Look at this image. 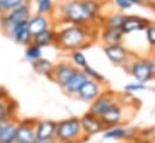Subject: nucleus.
I'll list each match as a JSON object with an SVG mask.
<instances>
[{
  "label": "nucleus",
  "mask_w": 155,
  "mask_h": 143,
  "mask_svg": "<svg viewBox=\"0 0 155 143\" xmlns=\"http://www.w3.org/2000/svg\"><path fill=\"white\" fill-rule=\"evenodd\" d=\"M101 0H59L52 16L54 23L88 25L102 17Z\"/></svg>",
  "instance_id": "nucleus-1"
},
{
  "label": "nucleus",
  "mask_w": 155,
  "mask_h": 143,
  "mask_svg": "<svg viewBox=\"0 0 155 143\" xmlns=\"http://www.w3.org/2000/svg\"><path fill=\"white\" fill-rule=\"evenodd\" d=\"M99 29L101 27L97 24H68L58 29L56 46L62 51H82L96 40V38L99 35Z\"/></svg>",
  "instance_id": "nucleus-2"
},
{
  "label": "nucleus",
  "mask_w": 155,
  "mask_h": 143,
  "mask_svg": "<svg viewBox=\"0 0 155 143\" xmlns=\"http://www.w3.org/2000/svg\"><path fill=\"white\" fill-rule=\"evenodd\" d=\"M75 139L87 141L88 137L85 136L81 126V120L78 116H69L57 121V141L58 143H64Z\"/></svg>",
  "instance_id": "nucleus-3"
},
{
  "label": "nucleus",
  "mask_w": 155,
  "mask_h": 143,
  "mask_svg": "<svg viewBox=\"0 0 155 143\" xmlns=\"http://www.w3.org/2000/svg\"><path fill=\"white\" fill-rule=\"evenodd\" d=\"M31 15H33V11H31L30 2L22 4L21 6L7 12L6 15L0 16V29L6 35L13 25H16L17 23H21V22H27Z\"/></svg>",
  "instance_id": "nucleus-4"
},
{
  "label": "nucleus",
  "mask_w": 155,
  "mask_h": 143,
  "mask_svg": "<svg viewBox=\"0 0 155 143\" xmlns=\"http://www.w3.org/2000/svg\"><path fill=\"white\" fill-rule=\"evenodd\" d=\"M126 73H130L136 81H139L142 84H147L150 80L155 79L150 67L148 64V61L145 57H132L125 65L121 67Z\"/></svg>",
  "instance_id": "nucleus-5"
},
{
  "label": "nucleus",
  "mask_w": 155,
  "mask_h": 143,
  "mask_svg": "<svg viewBox=\"0 0 155 143\" xmlns=\"http://www.w3.org/2000/svg\"><path fill=\"white\" fill-rule=\"evenodd\" d=\"M35 137V143H58L57 121L51 119H36Z\"/></svg>",
  "instance_id": "nucleus-6"
},
{
  "label": "nucleus",
  "mask_w": 155,
  "mask_h": 143,
  "mask_svg": "<svg viewBox=\"0 0 155 143\" xmlns=\"http://www.w3.org/2000/svg\"><path fill=\"white\" fill-rule=\"evenodd\" d=\"M139 131H140V128H138V127L116 125V126H111V127H105V130L102 132V136L104 139L122 141V142L128 143L139 136Z\"/></svg>",
  "instance_id": "nucleus-7"
},
{
  "label": "nucleus",
  "mask_w": 155,
  "mask_h": 143,
  "mask_svg": "<svg viewBox=\"0 0 155 143\" xmlns=\"http://www.w3.org/2000/svg\"><path fill=\"white\" fill-rule=\"evenodd\" d=\"M117 102H119V96L114 91L104 90L92 103H90L88 110L97 116H102Z\"/></svg>",
  "instance_id": "nucleus-8"
},
{
  "label": "nucleus",
  "mask_w": 155,
  "mask_h": 143,
  "mask_svg": "<svg viewBox=\"0 0 155 143\" xmlns=\"http://www.w3.org/2000/svg\"><path fill=\"white\" fill-rule=\"evenodd\" d=\"M103 52L107 56V58L114 65H117V67L125 65L132 57H134V55L127 47H125L122 42L103 46Z\"/></svg>",
  "instance_id": "nucleus-9"
},
{
  "label": "nucleus",
  "mask_w": 155,
  "mask_h": 143,
  "mask_svg": "<svg viewBox=\"0 0 155 143\" xmlns=\"http://www.w3.org/2000/svg\"><path fill=\"white\" fill-rule=\"evenodd\" d=\"M76 69L78 68H75L71 62L61 61L57 64H54L53 70H52V74L50 76V80L53 81L54 84H57L62 88L65 85V82L70 79V76L75 73Z\"/></svg>",
  "instance_id": "nucleus-10"
},
{
  "label": "nucleus",
  "mask_w": 155,
  "mask_h": 143,
  "mask_svg": "<svg viewBox=\"0 0 155 143\" xmlns=\"http://www.w3.org/2000/svg\"><path fill=\"white\" fill-rule=\"evenodd\" d=\"M103 91H104V84L103 82H98V81L88 79L81 86V88L79 90V92L75 97L84 103H92Z\"/></svg>",
  "instance_id": "nucleus-11"
},
{
  "label": "nucleus",
  "mask_w": 155,
  "mask_h": 143,
  "mask_svg": "<svg viewBox=\"0 0 155 143\" xmlns=\"http://www.w3.org/2000/svg\"><path fill=\"white\" fill-rule=\"evenodd\" d=\"M81 126H82V131L85 133L86 137H91L98 133H102L105 130V125L102 121L101 116L94 115L93 113H91L90 110L87 113H85L81 118Z\"/></svg>",
  "instance_id": "nucleus-12"
},
{
  "label": "nucleus",
  "mask_w": 155,
  "mask_h": 143,
  "mask_svg": "<svg viewBox=\"0 0 155 143\" xmlns=\"http://www.w3.org/2000/svg\"><path fill=\"white\" fill-rule=\"evenodd\" d=\"M35 124L36 119L33 118L19 120L15 139H17L19 143H35Z\"/></svg>",
  "instance_id": "nucleus-13"
},
{
  "label": "nucleus",
  "mask_w": 155,
  "mask_h": 143,
  "mask_svg": "<svg viewBox=\"0 0 155 143\" xmlns=\"http://www.w3.org/2000/svg\"><path fill=\"white\" fill-rule=\"evenodd\" d=\"M7 38H10L11 40H13L16 44L22 45V46H28L30 44H33V35L29 32L28 28V21L27 22H21L17 23L16 25H13L8 33L6 34Z\"/></svg>",
  "instance_id": "nucleus-14"
},
{
  "label": "nucleus",
  "mask_w": 155,
  "mask_h": 143,
  "mask_svg": "<svg viewBox=\"0 0 155 143\" xmlns=\"http://www.w3.org/2000/svg\"><path fill=\"white\" fill-rule=\"evenodd\" d=\"M126 104L121 103L120 101L113 105L104 115H102V121L105 125V127H111V126H116V125H124V122L127 120H125V115H126Z\"/></svg>",
  "instance_id": "nucleus-15"
},
{
  "label": "nucleus",
  "mask_w": 155,
  "mask_h": 143,
  "mask_svg": "<svg viewBox=\"0 0 155 143\" xmlns=\"http://www.w3.org/2000/svg\"><path fill=\"white\" fill-rule=\"evenodd\" d=\"M150 24V21L145 17H140L137 15H126L125 22L121 27V30L125 35L132 34L136 32H143Z\"/></svg>",
  "instance_id": "nucleus-16"
},
{
  "label": "nucleus",
  "mask_w": 155,
  "mask_h": 143,
  "mask_svg": "<svg viewBox=\"0 0 155 143\" xmlns=\"http://www.w3.org/2000/svg\"><path fill=\"white\" fill-rule=\"evenodd\" d=\"M53 18L51 16H45V15H39V13H33L30 18L28 19V28L31 35H36L51 27H53Z\"/></svg>",
  "instance_id": "nucleus-17"
},
{
  "label": "nucleus",
  "mask_w": 155,
  "mask_h": 143,
  "mask_svg": "<svg viewBox=\"0 0 155 143\" xmlns=\"http://www.w3.org/2000/svg\"><path fill=\"white\" fill-rule=\"evenodd\" d=\"M88 80L87 75L84 73L82 69H76L75 73L70 76V79L65 82V85L62 87V90L69 95V96H76L81 86Z\"/></svg>",
  "instance_id": "nucleus-18"
},
{
  "label": "nucleus",
  "mask_w": 155,
  "mask_h": 143,
  "mask_svg": "<svg viewBox=\"0 0 155 143\" xmlns=\"http://www.w3.org/2000/svg\"><path fill=\"white\" fill-rule=\"evenodd\" d=\"M98 36H99L101 41L104 44V46H107V45H114V44L122 42V39H124L125 34L119 28L102 27L99 29V35Z\"/></svg>",
  "instance_id": "nucleus-19"
},
{
  "label": "nucleus",
  "mask_w": 155,
  "mask_h": 143,
  "mask_svg": "<svg viewBox=\"0 0 155 143\" xmlns=\"http://www.w3.org/2000/svg\"><path fill=\"white\" fill-rule=\"evenodd\" d=\"M57 35H58V29L53 25L36 35L33 36V44L40 46L41 48L44 47H48V46H52L54 45L56 46V42H57Z\"/></svg>",
  "instance_id": "nucleus-20"
},
{
  "label": "nucleus",
  "mask_w": 155,
  "mask_h": 143,
  "mask_svg": "<svg viewBox=\"0 0 155 143\" xmlns=\"http://www.w3.org/2000/svg\"><path fill=\"white\" fill-rule=\"evenodd\" d=\"M17 109H18V104L11 97L0 101V120L17 118Z\"/></svg>",
  "instance_id": "nucleus-21"
},
{
  "label": "nucleus",
  "mask_w": 155,
  "mask_h": 143,
  "mask_svg": "<svg viewBox=\"0 0 155 143\" xmlns=\"http://www.w3.org/2000/svg\"><path fill=\"white\" fill-rule=\"evenodd\" d=\"M18 122H19L18 118L10 119L7 121V124L0 131V143H11L12 142V139L16 137Z\"/></svg>",
  "instance_id": "nucleus-22"
},
{
  "label": "nucleus",
  "mask_w": 155,
  "mask_h": 143,
  "mask_svg": "<svg viewBox=\"0 0 155 143\" xmlns=\"http://www.w3.org/2000/svg\"><path fill=\"white\" fill-rule=\"evenodd\" d=\"M53 67H54V63H52V61H50L47 58H44V57H41V58H39V59H36L31 63V68L36 74L46 76L48 79L52 74Z\"/></svg>",
  "instance_id": "nucleus-23"
},
{
  "label": "nucleus",
  "mask_w": 155,
  "mask_h": 143,
  "mask_svg": "<svg viewBox=\"0 0 155 143\" xmlns=\"http://www.w3.org/2000/svg\"><path fill=\"white\" fill-rule=\"evenodd\" d=\"M56 10L54 0H38L35 1V13L45 15V16H53Z\"/></svg>",
  "instance_id": "nucleus-24"
},
{
  "label": "nucleus",
  "mask_w": 155,
  "mask_h": 143,
  "mask_svg": "<svg viewBox=\"0 0 155 143\" xmlns=\"http://www.w3.org/2000/svg\"><path fill=\"white\" fill-rule=\"evenodd\" d=\"M126 18V13L122 12H113L109 16L104 17L103 27H110V28H119L121 29L124 22Z\"/></svg>",
  "instance_id": "nucleus-25"
},
{
  "label": "nucleus",
  "mask_w": 155,
  "mask_h": 143,
  "mask_svg": "<svg viewBox=\"0 0 155 143\" xmlns=\"http://www.w3.org/2000/svg\"><path fill=\"white\" fill-rule=\"evenodd\" d=\"M42 57V48L35 44H30L25 47V51H24V58L25 61L33 63L34 61L39 59Z\"/></svg>",
  "instance_id": "nucleus-26"
},
{
  "label": "nucleus",
  "mask_w": 155,
  "mask_h": 143,
  "mask_svg": "<svg viewBox=\"0 0 155 143\" xmlns=\"http://www.w3.org/2000/svg\"><path fill=\"white\" fill-rule=\"evenodd\" d=\"M70 62L78 69H84L86 65H88L87 58L81 50H76V51L70 52Z\"/></svg>",
  "instance_id": "nucleus-27"
},
{
  "label": "nucleus",
  "mask_w": 155,
  "mask_h": 143,
  "mask_svg": "<svg viewBox=\"0 0 155 143\" xmlns=\"http://www.w3.org/2000/svg\"><path fill=\"white\" fill-rule=\"evenodd\" d=\"M25 2H30V0H0V16L6 15Z\"/></svg>",
  "instance_id": "nucleus-28"
},
{
  "label": "nucleus",
  "mask_w": 155,
  "mask_h": 143,
  "mask_svg": "<svg viewBox=\"0 0 155 143\" xmlns=\"http://www.w3.org/2000/svg\"><path fill=\"white\" fill-rule=\"evenodd\" d=\"M84 73L87 75V78L88 79H91V80H94V81H98V82H105V78L97 70V69H94L93 67H91L90 64L88 65H86L84 69Z\"/></svg>",
  "instance_id": "nucleus-29"
},
{
  "label": "nucleus",
  "mask_w": 155,
  "mask_h": 143,
  "mask_svg": "<svg viewBox=\"0 0 155 143\" xmlns=\"http://www.w3.org/2000/svg\"><path fill=\"white\" fill-rule=\"evenodd\" d=\"M147 88V85L145 84H142L139 81H132L130 84H126L124 86V91L126 93H134V92H140V91H144Z\"/></svg>",
  "instance_id": "nucleus-30"
},
{
  "label": "nucleus",
  "mask_w": 155,
  "mask_h": 143,
  "mask_svg": "<svg viewBox=\"0 0 155 143\" xmlns=\"http://www.w3.org/2000/svg\"><path fill=\"white\" fill-rule=\"evenodd\" d=\"M144 32H145V38L149 46L153 50H155V22H150V24L147 27Z\"/></svg>",
  "instance_id": "nucleus-31"
},
{
  "label": "nucleus",
  "mask_w": 155,
  "mask_h": 143,
  "mask_svg": "<svg viewBox=\"0 0 155 143\" xmlns=\"http://www.w3.org/2000/svg\"><path fill=\"white\" fill-rule=\"evenodd\" d=\"M114 5L120 10V12L128 11L132 8V4L128 0H114Z\"/></svg>",
  "instance_id": "nucleus-32"
},
{
  "label": "nucleus",
  "mask_w": 155,
  "mask_h": 143,
  "mask_svg": "<svg viewBox=\"0 0 155 143\" xmlns=\"http://www.w3.org/2000/svg\"><path fill=\"white\" fill-rule=\"evenodd\" d=\"M139 136H142L147 139L154 141L155 139V131H154V128H142L139 131Z\"/></svg>",
  "instance_id": "nucleus-33"
},
{
  "label": "nucleus",
  "mask_w": 155,
  "mask_h": 143,
  "mask_svg": "<svg viewBox=\"0 0 155 143\" xmlns=\"http://www.w3.org/2000/svg\"><path fill=\"white\" fill-rule=\"evenodd\" d=\"M145 58H147L148 64H149V67H150V70H151V73H153V75H154V78H155V52L150 53V55L147 56Z\"/></svg>",
  "instance_id": "nucleus-34"
},
{
  "label": "nucleus",
  "mask_w": 155,
  "mask_h": 143,
  "mask_svg": "<svg viewBox=\"0 0 155 143\" xmlns=\"http://www.w3.org/2000/svg\"><path fill=\"white\" fill-rule=\"evenodd\" d=\"M128 143H154V141H150V139H147V138H144L142 136H138V137H136L134 139H132Z\"/></svg>",
  "instance_id": "nucleus-35"
},
{
  "label": "nucleus",
  "mask_w": 155,
  "mask_h": 143,
  "mask_svg": "<svg viewBox=\"0 0 155 143\" xmlns=\"http://www.w3.org/2000/svg\"><path fill=\"white\" fill-rule=\"evenodd\" d=\"M7 98H10V95H8L7 90H6L4 86H1V85H0V101L7 99Z\"/></svg>",
  "instance_id": "nucleus-36"
},
{
  "label": "nucleus",
  "mask_w": 155,
  "mask_h": 143,
  "mask_svg": "<svg viewBox=\"0 0 155 143\" xmlns=\"http://www.w3.org/2000/svg\"><path fill=\"white\" fill-rule=\"evenodd\" d=\"M131 4H132V6H145L147 4H145V1L144 0H128Z\"/></svg>",
  "instance_id": "nucleus-37"
},
{
  "label": "nucleus",
  "mask_w": 155,
  "mask_h": 143,
  "mask_svg": "<svg viewBox=\"0 0 155 143\" xmlns=\"http://www.w3.org/2000/svg\"><path fill=\"white\" fill-rule=\"evenodd\" d=\"M86 141L84 139H75V141H69V142H64V143H85Z\"/></svg>",
  "instance_id": "nucleus-38"
},
{
  "label": "nucleus",
  "mask_w": 155,
  "mask_h": 143,
  "mask_svg": "<svg viewBox=\"0 0 155 143\" xmlns=\"http://www.w3.org/2000/svg\"><path fill=\"white\" fill-rule=\"evenodd\" d=\"M144 1H145V4L149 5V6H155V0H144Z\"/></svg>",
  "instance_id": "nucleus-39"
},
{
  "label": "nucleus",
  "mask_w": 155,
  "mask_h": 143,
  "mask_svg": "<svg viewBox=\"0 0 155 143\" xmlns=\"http://www.w3.org/2000/svg\"><path fill=\"white\" fill-rule=\"evenodd\" d=\"M154 143H155V139H154Z\"/></svg>",
  "instance_id": "nucleus-40"
},
{
  "label": "nucleus",
  "mask_w": 155,
  "mask_h": 143,
  "mask_svg": "<svg viewBox=\"0 0 155 143\" xmlns=\"http://www.w3.org/2000/svg\"><path fill=\"white\" fill-rule=\"evenodd\" d=\"M35 1H38V0H35Z\"/></svg>",
  "instance_id": "nucleus-41"
},
{
  "label": "nucleus",
  "mask_w": 155,
  "mask_h": 143,
  "mask_svg": "<svg viewBox=\"0 0 155 143\" xmlns=\"http://www.w3.org/2000/svg\"><path fill=\"white\" fill-rule=\"evenodd\" d=\"M154 8H155V6H154Z\"/></svg>",
  "instance_id": "nucleus-42"
}]
</instances>
